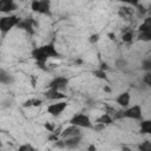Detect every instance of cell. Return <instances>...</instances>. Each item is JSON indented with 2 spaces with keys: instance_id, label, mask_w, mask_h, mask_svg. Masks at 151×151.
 I'll use <instances>...</instances> for the list:
<instances>
[{
  "instance_id": "obj_1",
  "label": "cell",
  "mask_w": 151,
  "mask_h": 151,
  "mask_svg": "<svg viewBox=\"0 0 151 151\" xmlns=\"http://www.w3.org/2000/svg\"><path fill=\"white\" fill-rule=\"evenodd\" d=\"M31 54L32 58L35 60L37 65L42 70H45V63L47 61L48 58H61L60 53L57 51L53 42L42 45L40 47H35Z\"/></svg>"
},
{
  "instance_id": "obj_2",
  "label": "cell",
  "mask_w": 151,
  "mask_h": 151,
  "mask_svg": "<svg viewBox=\"0 0 151 151\" xmlns=\"http://www.w3.org/2000/svg\"><path fill=\"white\" fill-rule=\"evenodd\" d=\"M19 21H20V18L17 15H6L0 18V32L6 34L13 27H15Z\"/></svg>"
},
{
  "instance_id": "obj_3",
  "label": "cell",
  "mask_w": 151,
  "mask_h": 151,
  "mask_svg": "<svg viewBox=\"0 0 151 151\" xmlns=\"http://www.w3.org/2000/svg\"><path fill=\"white\" fill-rule=\"evenodd\" d=\"M70 124L71 125H76L78 127H85V129H92L93 127V124L90 119L88 116L84 114V113H78V114H74L71 120H70Z\"/></svg>"
},
{
  "instance_id": "obj_4",
  "label": "cell",
  "mask_w": 151,
  "mask_h": 151,
  "mask_svg": "<svg viewBox=\"0 0 151 151\" xmlns=\"http://www.w3.org/2000/svg\"><path fill=\"white\" fill-rule=\"evenodd\" d=\"M31 8L37 13L51 15V2L48 0H33L31 2Z\"/></svg>"
},
{
  "instance_id": "obj_5",
  "label": "cell",
  "mask_w": 151,
  "mask_h": 151,
  "mask_svg": "<svg viewBox=\"0 0 151 151\" xmlns=\"http://www.w3.org/2000/svg\"><path fill=\"white\" fill-rule=\"evenodd\" d=\"M123 118L134 119V120H143V113L140 105H133L126 110H123Z\"/></svg>"
},
{
  "instance_id": "obj_6",
  "label": "cell",
  "mask_w": 151,
  "mask_h": 151,
  "mask_svg": "<svg viewBox=\"0 0 151 151\" xmlns=\"http://www.w3.org/2000/svg\"><path fill=\"white\" fill-rule=\"evenodd\" d=\"M37 26V22L33 18H25V19H20V21L18 22L17 27L27 32L28 34H34V27Z\"/></svg>"
},
{
  "instance_id": "obj_7",
  "label": "cell",
  "mask_w": 151,
  "mask_h": 151,
  "mask_svg": "<svg viewBox=\"0 0 151 151\" xmlns=\"http://www.w3.org/2000/svg\"><path fill=\"white\" fill-rule=\"evenodd\" d=\"M67 86H68V79L66 77H55L48 84V88H53L60 92L64 91Z\"/></svg>"
},
{
  "instance_id": "obj_8",
  "label": "cell",
  "mask_w": 151,
  "mask_h": 151,
  "mask_svg": "<svg viewBox=\"0 0 151 151\" xmlns=\"http://www.w3.org/2000/svg\"><path fill=\"white\" fill-rule=\"evenodd\" d=\"M66 107H67V101H58L47 106V112L53 117H58L64 112Z\"/></svg>"
},
{
  "instance_id": "obj_9",
  "label": "cell",
  "mask_w": 151,
  "mask_h": 151,
  "mask_svg": "<svg viewBox=\"0 0 151 151\" xmlns=\"http://www.w3.org/2000/svg\"><path fill=\"white\" fill-rule=\"evenodd\" d=\"M81 134V130L80 127L76 126V125H70L66 129H64L60 133V137L66 139V138H71V137H76V136H80Z\"/></svg>"
},
{
  "instance_id": "obj_10",
  "label": "cell",
  "mask_w": 151,
  "mask_h": 151,
  "mask_svg": "<svg viewBox=\"0 0 151 151\" xmlns=\"http://www.w3.org/2000/svg\"><path fill=\"white\" fill-rule=\"evenodd\" d=\"M18 8V5L13 0H0V12L1 13H9L12 11H15Z\"/></svg>"
},
{
  "instance_id": "obj_11",
  "label": "cell",
  "mask_w": 151,
  "mask_h": 151,
  "mask_svg": "<svg viewBox=\"0 0 151 151\" xmlns=\"http://www.w3.org/2000/svg\"><path fill=\"white\" fill-rule=\"evenodd\" d=\"M130 99H131L130 92L129 91H125V92H122V93L118 94V97L116 98V103L119 106H122V107H127L129 104H130Z\"/></svg>"
},
{
  "instance_id": "obj_12",
  "label": "cell",
  "mask_w": 151,
  "mask_h": 151,
  "mask_svg": "<svg viewBox=\"0 0 151 151\" xmlns=\"http://www.w3.org/2000/svg\"><path fill=\"white\" fill-rule=\"evenodd\" d=\"M45 98L48 100H58V99H64L66 98V94H64L60 91L53 90V88H48V91L45 92Z\"/></svg>"
},
{
  "instance_id": "obj_13",
  "label": "cell",
  "mask_w": 151,
  "mask_h": 151,
  "mask_svg": "<svg viewBox=\"0 0 151 151\" xmlns=\"http://www.w3.org/2000/svg\"><path fill=\"white\" fill-rule=\"evenodd\" d=\"M64 143H65V147L73 150V149L78 147L80 145V143H81V134L80 136H76V137H71V138H66V139H64Z\"/></svg>"
},
{
  "instance_id": "obj_14",
  "label": "cell",
  "mask_w": 151,
  "mask_h": 151,
  "mask_svg": "<svg viewBox=\"0 0 151 151\" xmlns=\"http://www.w3.org/2000/svg\"><path fill=\"white\" fill-rule=\"evenodd\" d=\"M14 83V76L7 72L6 70L0 68V84L2 85H11Z\"/></svg>"
},
{
  "instance_id": "obj_15",
  "label": "cell",
  "mask_w": 151,
  "mask_h": 151,
  "mask_svg": "<svg viewBox=\"0 0 151 151\" xmlns=\"http://www.w3.org/2000/svg\"><path fill=\"white\" fill-rule=\"evenodd\" d=\"M112 122H113V118H112V116H110V114H107V113H104V114H101L98 119H97V123H100V124H104L105 126L106 125H110V124H112Z\"/></svg>"
},
{
  "instance_id": "obj_16",
  "label": "cell",
  "mask_w": 151,
  "mask_h": 151,
  "mask_svg": "<svg viewBox=\"0 0 151 151\" xmlns=\"http://www.w3.org/2000/svg\"><path fill=\"white\" fill-rule=\"evenodd\" d=\"M133 38H134V33H133V31H131V29H124V32H123V35H122V40L124 41V42H131L132 40H133Z\"/></svg>"
},
{
  "instance_id": "obj_17",
  "label": "cell",
  "mask_w": 151,
  "mask_h": 151,
  "mask_svg": "<svg viewBox=\"0 0 151 151\" xmlns=\"http://www.w3.org/2000/svg\"><path fill=\"white\" fill-rule=\"evenodd\" d=\"M140 133H151V120H142L140 122Z\"/></svg>"
},
{
  "instance_id": "obj_18",
  "label": "cell",
  "mask_w": 151,
  "mask_h": 151,
  "mask_svg": "<svg viewBox=\"0 0 151 151\" xmlns=\"http://www.w3.org/2000/svg\"><path fill=\"white\" fill-rule=\"evenodd\" d=\"M139 32H146V31H151V18H145L143 24L139 25L138 27Z\"/></svg>"
},
{
  "instance_id": "obj_19",
  "label": "cell",
  "mask_w": 151,
  "mask_h": 151,
  "mask_svg": "<svg viewBox=\"0 0 151 151\" xmlns=\"http://www.w3.org/2000/svg\"><path fill=\"white\" fill-rule=\"evenodd\" d=\"M42 104V100L41 99H37V98H33V99H28L26 100L22 106L24 107H29V106H40Z\"/></svg>"
},
{
  "instance_id": "obj_20",
  "label": "cell",
  "mask_w": 151,
  "mask_h": 151,
  "mask_svg": "<svg viewBox=\"0 0 151 151\" xmlns=\"http://www.w3.org/2000/svg\"><path fill=\"white\" fill-rule=\"evenodd\" d=\"M114 65H116V67H117L118 70L124 71V70L127 67V61H126V59H124V58H118V59H116Z\"/></svg>"
},
{
  "instance_id": "obj_21",
  "label": "cell",
  "mask_w": 151,
  "mask_h": 151,
  "mask_svg": "<svg viewBox=\"0 0 151 151\" xmlns=\"http://www.w3.org/2000/svg\"><path fill=\"white\" fill-rule=\"evenodd\" d=\"M137 39H138V40H142V41H150V40H151V31L139 32Z\"/></svg>"
},
{
  "instance_id": "obj_22",
  "label": "cell",
  "mask_w": 151,
  "mask_h": 151,
  "mask_svg": "<svg viewBox=\"0 0 151 151\" xmlns=\"http://www.w3.org/2000/svg\"><path fill=\"white\" fill-rule=\"evenodd\" d=\"M133 12H134V9L131 7H122L119 9V15L120 17H130L133 14Z\"/></svg>"
},
{
  "instance_id": "obj_23",
  "label": "cell",
  "mask_w": 151,
  "mask_h": 151,
  "mask_svg": "<svg viewBox=\"0 0 151 151\" xmlns=\"http://www.w3.org/2000/svg\"><path fill=\"white\" fill-rule=\"evenodd\" d=\"M138 150L139 151H151V142L150 140H144L140 144H138Z\"/></svg>"
},
{
  "instance_id": "obj_24",
  "label": "cell",
  "mask_w": 151,
  "mask_h": 151,
  "mask_svg": "<svg viewBox=\"0 0 151 151\" xmlns=\"http://www.w3.org/2000/svg\"><path fill=\"white\" fill-rule=\"evenodd\" d=\"M93 76L97 77L98 79H103V80H107V76H106V72L105 71H101V70H94L93 71Z\"/></svg>"
},
{
  "instance_id": "obj_25",
  "label": "cell",
  "mask_w": 151,
  "mask_h": 151,
  "mask_svg": "<svg viewBox=\"0 0 151 151\" xmlns=\"http://www.w3.org/2000/svg\"><path fill=\"white\" fill-rule=\"evenodd\" d=\"M142 70H144L146 72H150L151 71V59L150 58L143 60V63H142Z\"/></svg>"
},
{
  "instance_id": "obj_26",
  "label": "cell",
  "mask_w": 151,
  "mask_h": 151,
  "mask_svg": "<svg viewBox=\"0 0 151 151\" xmlns=\"http://www.w3.org/2000/svg\"><path fill=\"white\" fill-rule=\"evenodd\" d=\"M142 83L145 84L147 87L151 86V72H146V73L144 74V77H143V79H142Z\"/></svg>"
},
{
  "instance_id": "obj_27",
  "label": "cell",
  "mask_w": 151,
  "mask_h": 151,
  "mask_svg": "<svg viewBox=\"0 0 151 151\" xmlns=\"http://www.w3.org/2000/svg\"><path fill=\"white\" fill-rule=\"evenodd\" d=\"M17 151H37L34 146H32L31 144H22L18 147Z\"/></svg>"
},
{
  "instance_id": "obj_28",
  "label": "cell",
  "mask_w": 151,
  "mask_h": 151,
  "mask_svg": "<svg viewBox=\"0 0 151 151\" xmlns=\"http://www.w3.org/2000/svg\"><path fill=\"white\" fill-rule=\"evenodd\" d=\"M136 6H137V8H138V9H137V12H138V15H139V17H143V15H145V13L147 12V9H145V7H144V6H142V5H139V4H137Z\"/></svg>"
},
{
  "instance_id": "obj_29",
  "label": "cell",
  "mask_w": 151,
  "mask_h": 151,
  "mask_svg": "<svg viewBox=\"0 0 151 151\" xmlns=\"http://www.w3.org/2000/svg\"><path fill=\"white\" fill-rule=\"evenodd\" d=\"M93 130H96V131H101V130H104L105 129V125L104 124H100V123H96L94 125H93V127H92Z\"/></svg>"
},
{
  "instance_id": "obj_30",
  "label": "cell",
  "mask_w": 151,
  "mask_h": 151,
  "mask_svg": "<svg viewBox=\"0 0 151 151\" xmlns=\"http://www.w3.org/2000/svg\"><path fill=\"white\" fill-rule=\"evenodd\" d=\"M54 145L59 149H64L65 147V143H64V139H58L57 142H54Z\"/></svg>"
},
{
  "instance_id": "obj_31",
  "label": "cell",
  "mask_w": 151,
  "mask_h": 151,
  "mask_svg": "<svg viewBox=\"0 0 151 151\" xmlns=\"http://www.w3.org/2000/svg\"><path fill=\"white\" fill-rule=\"evenodd\" d=\"M54 124H52V123H46L45 124V129H47V131H50V132H53L54 131Z\"/></svg>"
},
{
  "instance_id": "obj_32",
  "label": "cell",
  "mask_w": 151,
  "mask_h": 151,
  "mask_svg": "<svg viewBox=\"0 0 151 151\" xmlns=\"http://www.w3.org/2000/svg\"><path fill=\"white\" fill-rule=\"evenodd\" d=\"M99 40V35L96 33V34H92L91 37H90V42H92V44H94V42H97Z\"/></svg>"
},
{
  "instance_id": "obj_33",
  "label": "cell",
  "mask_w": 151,
  "mask_h": 151,
  "mask_svg": "<svg viewBox=\"0 0 151 151\" xmlns=\"http://www.w3.org/2000/svg\"><path fill=\"white\" fill-rule=\"evenodd\" d=\"M11 101H8V100H6V101H2V104H1V107H4V109H6V107H11Z\"/></svg>"
},
{
  "instance_id": "obj_34",
  "label": "cell",
  "mask_w": 151,
  "mask_h": 151,
  "mask_svg": "<svg viewBox=\"0 0 151 151\" xmlns=\"http://www.w3.org/2000/svg\"><path fill=\"white\" fill-rule=\"evenodd\" d=\"M107 68H109V66H107V64H106V63H101V64H100L99 70H101V71H106Z\"/></svg>"
},
{
  "instance_id": "obj_35",
  "label": "cell",
  "mask_w": 151,
  "mask_h": 151,
  "mask_svg": "<svg viewBox=\"0 0 151 151\" xmlns=\"http://www.w3.org/2000/svg\"><path fill=\"white\" fill-rule=\"evenodd\" d=\"M87 150H88V151H96V150H97V147H96V146H94V145L92 144V145H88Z\"/></svg>"
},
{
  "instance_id": "obj_36",
  "label": "cell",
  "mask_w": 151,
  "mask_h": 151,
  "mask_svg": "<svg viewBox=\"0 0 151 151\" xmlns=\"http://www.w3.org/2000/svg\"><path fill=\"white\" fill-rule=\"evenodd\" d=\"M122 151H132V150H131L127 145H123V146H122Z\"/></svg>"
},
{
  "instance_id": "obj_37",
  "label": "cell",
  "mask_w": 151,
  "mask_h": 151,
  "mask_svg": "<svg viewBox=\"0 0 151 151\" xmlns=\"http://www.w3.org/2000/svg\"><path fill=\"white\" fill-rule=\"evenodd\" d=\"M104 91H105V92H110L111 90H110V87H109V86H104Z\"/></svg>"
},
{
  "instance_id": "obj_38",
  "label": "cell",
  "mask_w": 151,
  "mask_h": 151,
  "mask_svg": "<svg viewBox=\"0 0 151 151\" xmlns=\"http://www.w3.org/2000/svg\"><path fill=\"white\" fill-rule=\"evenodd\" d=\"M109 37H110V39H114V34L113 33H109Z\"/></svg>"
},
{
  "instance_id": "obj_39",
  "label": "cell",
  "mask_w": 151,
  "mask_h": 151,
  "mask_svg": "<svg viewBox=\"0 0 151 151\" xmlns=\"http://www.w3.org/2000/svg\"><path fill=\"white\" fill-rule=\"evenodd\" d=\"M0 145H1V142H0Z\"/></svg>"
},
{
  "instance_id": "obj_40",
  "label": "cell",
  "mask_w": 151,
  "mask_h": 151,
  "mask_svg": "<svg viewBox=\"0 0 151 151\" xmlns=\"http://www.w3.org/2000/svg\"><path fill=\"white\" fill-rule=\"evenodd\" d=\"M136 151H139V150H136Z\"/></svg>"
},
{
  "instance_id": "obj_41",
  "label": "cell",
  "mask_w": 151,
  "mask_h": 151,
  "mask_svg": "<svg viewBox=\"0 0 151 151\" xmlns=\"http://www.w3.org/2000/svg\"><path fill=\"white\" fill-rule=\"evenodd\" d=\"M0 151H1V150H0Z\"/></svg>"
}]
</instances>
